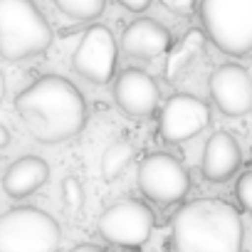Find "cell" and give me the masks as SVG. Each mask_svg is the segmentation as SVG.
<instances>
[{"instance_id": "obj_1", "label": "cell", "mask_w": 252, "mask_h": 252, "mask_svg": "<svg viewBox=\"0 0 252 252\" xmlns=\"http://www.w3.org/2000/svg\"><path fill=\"white\" fill-rule=\"evenodd\" d=\"M15 114L35 141L62 144L82 134L87 101L67 77L45 74L18 92Z\"/></svg>"}, {"instance_id": "obj_2", "label": "cell", "mask_w": 252, "mask_h": 252, "mask_svg": "<svg viewBox=\"0 0 252 252\" xmlns=\"http://www.w3.org/2000/svg\"><path fill=\"white\" fill-rule=\"evenodd\" d=\"M240 210L222 198H198L178 208L171 220L173 252H242Z\"/></svg>"}, {"instance_id": "obj_3", "label": "cell", "mask_w": 252, "mask_h": 252, "mask_svg": "<svg viewBox=\"0 0 252 252\" xmlns=\"http://www.w3.org/2000/svg\"><path fill=\"white\" fill-rule=\"evenodd\" d=\"M52 45V28L35 0H0V57L8 62L42 55Z\"/></svg>"}, {"instance_id": "obj_4", "label": "cell", "mask_w": 252, "mask_h": 252, "mask_svg": "<svg viewBox=\"0 0 252 252\" xmlns=\"http://www.w3.org/2000/svg\"><path fill=\"white\" fill-rule=\"evenodd\" d=\"M200 23L220 52L240 57L252 50V0H200Z\"/></svg>"}, {"instance_id": "obj_5", "label": "cell", "mask_w": 252, "mask_h": 252, "mask_svg": "<svg viewBox=\"0 0 252 252\" xmlns=\"http://www.w3.org/2000/svg\"><path fill=\"white\" fill-rule=\"evenodd\" d=\"M62 230L57 220L32 205L0 215V252H60Z\"/></svg>"}, {"instance_id": "obj_6", "label": "cell", "mask_w": 252, "mask_h": 252, "mask_svg": "<svg viewBox=\"0 0 252 252\" xmlns=\"http://www.w3.org/2000/svg\"><path fill=\"white\" fill-rule=\"evenodd\" d=\"M96 232L109 245L139 250L141 245L149 242L154 232V210L144 200H136V198L116 200L99 215Z\"/></svg>"}, {"instance_id": "obj_7", "label": "cell", "mask_w": 252, "mask_h": 252, "mask_svg": "<svg viewBox=\"0 0 252 252\" xmlns=\"http://www.w3.org/2000/svg\"><path fill=\"white\" fill-rule=\"evenodd\" d=\"M136 186L149 200L158 205H173L188 195L190 176L176 156L154 151L141 158L136 168Z\"/></svg>"}, {"instance_id": "obj_8", "label": "cell", "mask_w": 252, "mask_h": 252, "mask_svg": "<svg viewBox=\"0 0 252 252\" xmlns=\"http://www.w3.org/2000/svg\"><path fill=\"white\" fill-rule=\"evenodd\" d=\"M116 52L119 45L111 30L104 25H92L72 55V69L92 84H106L116 72Z\"/></svg>"}, {"instance_id": "obj_9", "label": "cell", "mask_w": 252, "mask_h": 252, "mask_svg": "<svg viewBox=\"0 0 252 252\" xmlns=\"http://www.w3.org/2000/svg\"><path fill=\"white\" fill-rule=\"evenodd\" d=\"M210 124V106L193 94H173L158 111V134L166 144H183Z\"/></svg>"}, {"instance_id": "obj_10", "label": "cell", "mask_w": 252, "mask_h": 252, "mask_svg": "<svg viewBox=\"0 0 252 252\" xmlns=\"http://www.w3.org/2000/svg\"><path fill=\"white\" fill-rule=\"evenodd\" d=\"M210 99L225 116H245L252 111V77L240 64H220L213 69L210 82Z\"/></svg>"}, {"instance_id": "obj_11", "label": "cell", "mask_w": 252, "mask_h": 252, "mask_svg": "<svg viewBox=\"0 0 252 252\" xmlns=\"http://www.w3.org/2000/svg\"><path fill=\"white\" fill-rule=\"evenodd\" d=\"M114 101L131 119H149L161 101L156 79L144 69H124L114 82Z\"/></svg>"}, {"instance_id": "obj_12", "label": "cell", "mask_w": 252, "mask_h": 252, "mask_svg": "<svg viewBox=\"0 0 252 252\" xmlns=\"http://www.w3.org/2000/svg\"><path fill=\"white\" fill-rule=\"evenodd\" d=\"M242 163V151L237 139L230 131H215L205 146H203V158H200V173L210 183H225L237 173Z\"/></svg>"}, {"instance_id": "obj_13", "label": "cell", "mask_w": 252, "mask_h": 252, "mask_svg": "<svg viewBox=\"0 0 252 252\" xmlns=\"http://www.w3.org/2000/svg\"><path fill=\"white\" fill-rule=\"evenodd\" d=\"M119 47L124 55L136 60H156L171 47V32L151 18H136L121 32Z\"/></svg>"}, {"instance_id": "obj_14", "label": "cell", "mask_w": 252, "mask_h": 252, "mask_svg": "<svg viewBox=\"0 0 252 252\" xmlns=\"http://www.w3.org/2000/svg\"><path fill=\"white\" fill-rule=\"evenodd\" d=\"M50 178V166L47 161H42L40 156H23L18 161H13L3 176V190L5 195L20 200L32 195L35 190H40Z\"/></svg>"}, {"instance_id": "obj_15", "label": "cell", "mask_w": 252, "mask_h": 252, "mask_svg": "<svg viewBox=\"0 0 252 252\" xmlns=\"http://www.w3.org/2000/svg\"><path fill=\"white\" fill-rule=\"evenodd\" d=\"M134 144L126 141V139H116L106 146V151L101 154V176L106 181H114L119 178L126 168H129V163L134 161Z\"/></svg>"}, {"instance_id": "obj_16", "label": "cell", "mask_w": 252, "mask_h": 252, "mask_svg": "<svg viewBox=\"0 0 252 252\" xmlns=\"http://www.w3.org/2000/svg\"><path fill=\"white\" fill-rule=\"evenodd\" d=\"M52 3L62 15L79 20V23L96 20L106 8V0H52Z\"/></svg>"}, {"instance_id": "obj_17", "label": "cell", "mask_w": 252, "mask_h": 252, "mask_svg": "<svg viewBox=\"0 0 252 252\" xmlns=\"http://www.w3.org/2000/svg\"><path fill=\"white\" fill-rule=\"evenodd\" d=\"M60 190H62V200H64V205L69 210H82V205H84V186H82V181L77 176H64Z\"/></svg>"}, {"instance_id": "obj_18", "label": "cell", "mask_w": 252, "mask_h": 252, "mask_svg": "<svg viewBox=\"0 0 252 252\" xmlns=\"http://www.w3.org/2000/svg\"><path fill=\"white\" fill-rule=\"evenodd\" d=\"M235 193H237L240 205H242V208L250 213V218H252V171H247V173L240 176V181H237V186H235Z\"/></svg>"}, {"instance_id": "obj_19", "label": "cell", "mask_w": 252, "mask_h": 252, "mask_svg": "<svg viewBox=\"0 0 252 252\" xmlns=\"http://www.w3.org/2000/svg\"><path fill=\"white\" fill-rule=\"evenodd\" d=\"M116 3L121 8H126V10H131V13H144L154 0H116Z\"/></svg>"}, {"instance_id": "obj_20", "label": "cell", "mask_w": 252, "mask_h": 252, "mask_svg": "<svg viewBox=\"0 0 252 252\" xmlns=\"http://www.w3.org/2000/svg\"><path fill=\"white\" fill-rule=\"evenodd\" d=\"M163 3H166L171 10H190L193 0H163Z\"/></svg>"}, {"instance_id": "obj_21", "label": "cell", "mask_w": 252, "mask_h": 252, "mask_svg": "<svg viewBox=\"0 0 252 252\" xmlns=\"http://www.w3.org/2000/svg\"><path fill=\"white\" fill-rule=\"evenodd\" d=\"M69 252H104V250L96 247V245H92V242H82V245H74Z\"/></svg>"}, {"instance_id": "obj_22", "label": "cell", "mask_w": 252, "mask_h": 252, "mask_svg": "<svg viewBox=\"0 0 252 252\" xmlns=\"http://www.w3.org/2000/svg\"><path fill=\"white\" fill-rule=\"evenodd\" d=\"M10 144V131H8V126L0 124V149H5Z\"/></svg>"}, {"instance_id": "obj_23", "label": "cell", "mask_w": 252, "mask_h": 252, "mask_svg": "<svg viewBox=\"0 0 252 252\" xmlns=\"http://www.w3.org/2000/svg\"><path fill=\"white\" fill-rule=\"evenodd\" d=\"M3 96H5V77L0 72V104H3Z\"/></svg>"}, {"instance_id": "obj_24", "label": "cell", "mask_w": 252, "mask_h": 252, "mask_svg": "<svg viewBox=\"0 0 252 252\" xmlns=\"http://www.w3.org/2000/svg\"><path fill=\"white\" fill-rule=\"evenodd\" d=\"M136 252H139V250H136Z\"/></svg>"}]
</instances>
